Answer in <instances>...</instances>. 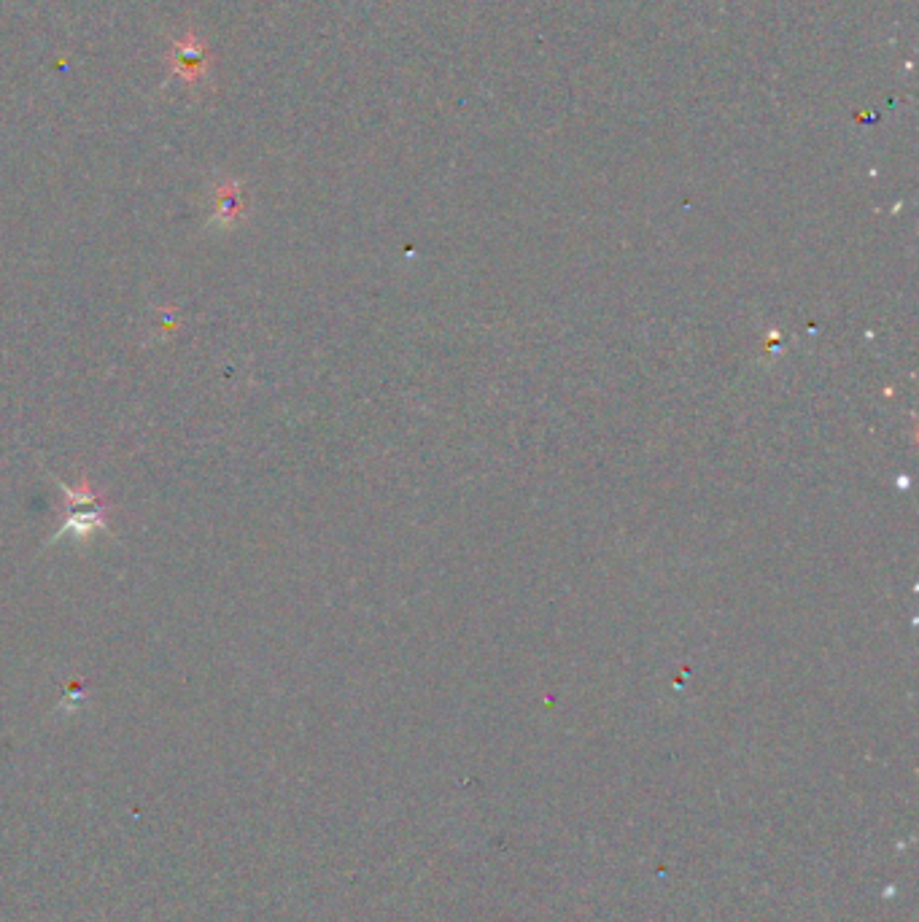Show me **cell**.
Here are the masks:
<instances>
[{
    "label": "cell",
    "mask_w": 919,
    "mask_h": 922,
    "mask_svg": "<svg viewBox=\"0 0 919 922\" xmlns=\"http://www.w3.org/2000/svg\"><path fill=\"white\" fill-rule=\"evenodd\" d=\"M62 491V521L57 534L52 537V542L60 540H76L84 542L89 537H95L98 532L108 529V510L103 505V499L98 497L95 488H89V483L81 486H68L60 483Z\"/></svg>",
    "instance_id": "cell-1"
},
{
    "label": "cell",
    "mask_w": 919,
    "mask_h": 922,
    "mask_svg": "<svg viewBox=\"0 0 919 922\" xmlns=\"http://www.w3.org/2000/svg\"><path fill=\"white\" fill-rule=\"evenodd\" d=\"M168 65V84L181 81L186 89H203L213 79V54L203 38L197 36L192 27H186L181 36L170 41V49L165 54Z\"/></svg>",
    "instance_id": "cell-2"
},
{
    "label": "cell",
    "mask_w": 919,
    "mask_h": 922,
    "mask_svg": "<svg viewBox=\"0 0 919 922\" xmlns=\"http://www.w3.org/2000/svg\"><path fill=\"white\" fill-rule=\"evenodd\" d=\"M248 213V200L243 192V184L238 178H221L211 189V216L208 224L213 230H232L238 227Z\"/></svg>",
    "instance_id": "cell-3"
}]
</instances>
